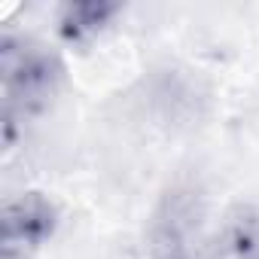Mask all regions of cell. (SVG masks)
I'll list each match as a JSON object with an SVG mask.
<instances>
[{
  "label": "cell",
  "instance_id": "1",
  "mask_svg": "<svg viewBox=\"0 0 259 259\" xmlns=\"http://www.w3.org/2000/svg\"><path fill=\"white\" fill-rule=\"evenodd\" d=\"M64 85V61L49 46L16 31L0 37V89H4V147L13 150L19 128L43 116Z\"/></svg>",
  "mask_w": 259,
  "mask_h": 259
},
{
  "label": "cell",
  "instance_id": "2",
  "mask_svg": "<svg viewBox=\"0 0 259 259\" xmlns=\"http://www.w3.org/2000/svg\"><path fill=\"white\" fill-rule=\"evenodd\" d=\"M61 210L46 192H22L4 201L0 213V256L34 259L58 232Z\"/></svg>",
  "mask_w": 259,
  "mask_h": 259
},
{
  "label": "cell",
  "instance_id": "3",
  "mask_svg": "<svg viewBox=\"0 0 259 259\" xmlns=\"http://www.w3.org/2000/svg\"><path fill=\"white\" fill-rule=\"evenodd\" d=\"M122 16L119 4H107V0H89V4H64L58 10L55 28L58 37L67 46H89L95 43L104 31L113 28V22Z\"/></svg>",
  "mask_w": 259,
  "mask_h": 259
},
{
  "label": "cell",
  "instance_id": "4",
  "mask_svg": "<svg viewBox=\"0 0 259 259\" xmlns=\"http://www.w3.org/2000/svg\"><path fill=\"white\" fill-rule=\"evenodd\" d=\"M217 259H259V207H238L217 235Z\"/></svg>",
  "mask_w": 259,
  "mask_h": 259
}]
</instances>
